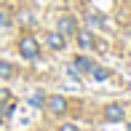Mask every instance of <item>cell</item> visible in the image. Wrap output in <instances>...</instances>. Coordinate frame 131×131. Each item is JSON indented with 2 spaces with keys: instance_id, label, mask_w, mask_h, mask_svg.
<instances>
[{
  "instance_id": "obj_1",
  "label": "cell",
  "mask_w": 131,
  "mask_h": 131,
  "mask_svg": "<svg viewBox=\"0 0 131 131\" xmlns=\"http://www.w3.org/2000/svg\"><path fill=\"white\" fill-rule=\"evenodd\" d=\"M19 53L29 62H35V59H40V43L32 38V35H24V38L19 40Z\"/></svg>"
},
{
  "instance_id": "obj_2",
  "label": "cell",
  "mask_w": 131,
  "mask_h": 131,
  "mask_svg": "<svg viewBox=\"0 0 131 131\" xmlns=\"http://www.w3.org/2000/svg\"><path fill=\"white\" fill-rule=\"evenodd\" d=\"M56 32H62L64 38H75V32H78V19L70 14H62L56 19Z\"/></svg>"
},
{
  "instance_id": "obj_3",
  "label": "cell",
  "mask_w": 131,
  "mask_h": 131,
  "mask_svg": "<svg viewBox=\"0 0 131 131\" xmlns=\"http://www.w3.org/2000/svg\"><path fill=\"white\" fill-rule=\"evenodd\" d=\"M46 107H48L51 115H64L70 110V102L64 96H59V94H51V96H46Z\"/></svg>"
},
{
  "instance_id": "obj_4",
  "label": "cell",
  "mask_w": 131,
  "mask_h": 131,
  "mask_svg": "<svg viewBox=\"0 0 131 131\" xmlns=\"http://www.w3.org/2000/svg\"><path fill=\"white\" fill-rule=\"evenodd\" d=\"M123 115H126V110H123L121 104H107V107H104V118H107L110 123H121Z\"/></svg>"
},
{
  "instance_id": "obj_5",
  "label": "cell",
  "mask_w": 131,
  "mask_h": 131,
  "mask_svg": "<svg viewBox=\"0 0 131 131\" xmlns=\"http://www.w3.org/2000/svg\"><path fill=\"white\" fill-rule=\"evenodd\" d=\"M64 46H67V38H64L62 32H51V35H48V48H53V51H64Z\"/></svg>"
},
{
  "instance_id": "obj_6",
  "label": "cell",
  "mask_w": 131,
  "mask_h": 131,
  "mask_svg": "<svg viewBox=\"0 0 131 131\" xmlns=\"http://www.w3.org/2000/svg\"><path fill=\"white\" fill-rule=\"evenodd\" d=\"M75 38H78V46H80V48H91V46H94V35L86 32V29H78Z\"/></svg>"
},
{
  "instance_id": "obj_7",
  "label": "cell",
  "mask_w": 131,
  "mask_h": 131,
  "mask_svg": "<svg viewBox=\"0 0 131 131\" xmlns=\"http://www.w3.org/2000/svg\"><path fill=\"white\" fill-rule=\"evenodd\" d=\"M75 70H78V72H88V75H91L94 62H91L88 56H75Z\"/></svg>"
},
{
  "instance_id": "obj_8",
  "label": "cell",
  "mask_w": 131,
  "mask_h": 131,
  "mask_svg": "<svg viewBox=\"0 0 131 131\" xmlns=\"http://www.w3.org/2000/svg\"><path fill=\"white\" fill-rule=\"evenodd\" d=\"M14 64L11 62H0V80H8V78H14Z\"/></svg>"
},
{
  "instance_id": "obj_9",
  "label": "cell",
  "mask_w": 131,
  "mask_h": 131,
  "mask_svg": "<svg viewBox=\"0 0 131 131\" xmlns=\"http://www.w3.org/2000/svg\"><path fill=\"white\" fill-rule=\"evenodd\" d=\"M91 78H94V80H107V78H110V70H107V67H96V64H94Z\"/></svg>"
},
{
  "instance_id": "obj_10",
  "label": "cell",
  "mask_w": 131,
  "mask_h": 131,
  "mask_svg": "<svg viewBox=\"0 0 131 131\" xmlns=\"http://www.w3.org/2000/svg\"><path fill=\"white\" fill-rule=\"evenodd\" d=\"M32 104H35V107L46 104V96H43V94H35V96H32Z\"/></svg>"
},
{
  "instance_id": "obj_11",
  "label": "cell",
  "mask_w": 131,
  "mask_h": 131,
  "mask_svg": "<svg viewBox=\"0 0 131 131\" xmlns=\"http://www.w3.org/2000/svg\"><path fill=\"white\" fill-rule=\"evenodd\" d=\"M8 24H11L8 14H3V11H0V29H3V27H8Z\"/></svg>"
},
{
  "instance_id": "obj_12",
  "label": "cell",
  "mask_w": 131,
  "mask_h": 131,
  "mask_svg": "<svg viewBox=\"0 0 131 131\" xmlns=\"http://www.w3.org/2000/svg\"><path fill=\"white\" fill-rule=\"evenodd\" d=\"M59 131H78V126H75V123H62Z\"/></svg>"
}]
</instances>
